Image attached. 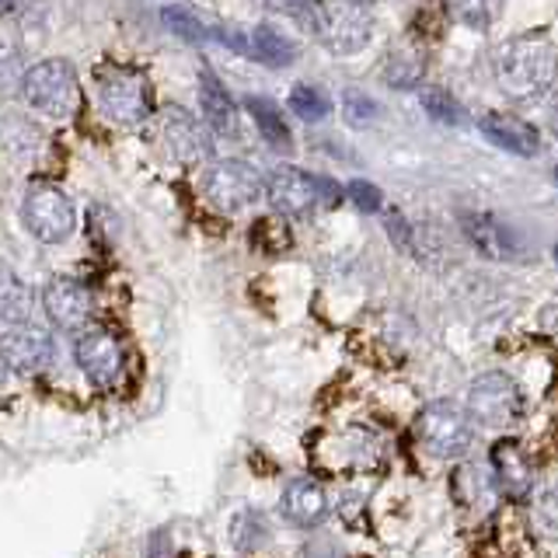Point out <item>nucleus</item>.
<instances>
[{
    "mask_svg": "<svg viewBox=\"0 0 558 558\" xmlns=\"http://www.w3.org/2000/svg\"><path fill=\"white\" fill-rule=\"evenodd\" d=\"M558 81V49L545 35H513L496 49V84L510 101H541Z\"/></svg>",
    "mask_w": 558,
    "mask_h": 558,
    "instance_id": "1",
    "label": "nucleus"
},
{
    "mask_svg": "<svg viewBox=\"0 0 558 558\" xmlns=\"http://www.w3.org/2000/svg\"><path fill=\"white\" fill-rule=\"evenodd\" d=\"M314 43L331 57H360L374 43V14L360 0H314L301 14Z\"/></svg>",
    "mask_w": 558,
    "mask_h": 558,
    "instance_id": "2",
    "label": "nucleus"
},
{
    "mask_svg": "<svg viewBox=\"0 0 558 558\" xmlns=\"http://www.w3.org/2000/svg\"><path fill=\"white\" fill-rule=\"evenodd\" d=\"M342 196L345 189L331 182L328 174H314L296 165H279L266 179V203L283 220H307L311 214H322V209H336Z\"/></svg>",
    "mask_w": 558,
    "mask_h": 558,
    "instance_id": "3",
    "label": "nucleus"
},
{
    "mask_svg": "<svg viewBox=\"0 0 558 558\" xmlns=\"http://www.w3.org/2000/svg\"><path fill=\"white\" fill-rule=\"evenodd\" d=\"M415 436L426 453L440 461H461L475 447V418L450 398L426 401L415 415Z\"/></svg>",
    "mask_w": 558,
    "mask_h": 558,
    "instance_id": "4",
    "label": "nucleus"
},
{
    "mask_svg": "<svg viewBox=\"0 0 558 558\" xmlns=\"http://www.w3.org/2000/svg\"><path fill=\"white\" fill-rule=\"evenodd\" d=\"M101 116L122 130H140L154 116V87L136 66H105L98 74Z\"/></svg>",
    "mask_w": 558,
    "mask_h": 558,
    "instance_id": "5",
    "label": "nucleus"
},
{
    "mask_svg": "<svg viewBox=\"0 0 558 558\" xmlns=\"http://www.w3.org/2000/svg\"><path fill=\"white\" fill-rule=\"evenodd\" d=\"M203 196L220 214H241L266 196V174L241 157H220L203 171Z\"/></svg>",
    "mask_w": 558,
    "mask_h": 558,
    "instance_id": "6",
    "label": "nucleus"
},
{
    "mask_svg": "<svg viewBox=\"0 0 558 558\" xmlns=\"http://www.w3.org/2000/svg\"><path fill=\"white\" fill-rule=\"evenodd\" d=\"M22 95L28 98L32 109H39L52 119H70L81 109V81L77 70L66 60H39L28 66Z\"/></svg>",
    "mask_w": 558,
    "mask_h": 558,
    "instance_id": "7",
    "label": "nucleus"
},
{
    "mask_svg": "<svg viewBox=\"0 0 558 558\" xmlns=\"http://www.w3.org/2000/svg\"><path fill=\"white\" fill-rule=\"evenodd\" d=\"M468 415L485 429H510L523 412L520 384L506 371H485L468 384Z\"/></svg>",
    "mask_w": 558,
    "mask_h": 558,
    "instance_id": "8",
    "label": "nucleus"
},
{
    "mask_svg": "<svg viewBox=\"0 0 558 558\" xmlns=\"http://www.w3.org/2000/svg\"><path fill=\"white\" fill-rule=\"evenodd\" d=\"M22 217L25 227L39 238L43 244H60L74 234L77 227V209L70 203V196L52 182H35L25 192V203H22Z\"/></svg>",
    "mask_w": 558,
    "mask_h": 558,
    "instance_id": "9",
    "label": "nucleus"
},
{
    "mask_svg": "<svg viewBox=\"0 0 558 558\" xmlns=\"http://www.w3.org/2000/svg\"><path fill=\"white\" fill-rule=\"evenodd\" d=\"M74 360L81 366V374L95 384V388H112L122 377V366H126V349L122 342L105 328H87L81 331V339L74 345Z\"/></svg>",
    "mask_w": 558,
    "mask_h": 558,
    "instance_id": "10",
    "label": "nucleus"
},
{
    "mask_svg": "<svg viewBox=\"0 0 558 558\" xmlns=\"http://www.w3.org/2000/svg\"><path fill=\"white\" fill-rule=\"evenodd\" d=\"M161 140L165 150L185 168L203 165L214 157V133H209V126L196 116H189L185 109H174V105L161 116Z\"/></svg>",
    "mask_w": 558,
    "mask_h": 558,
    "instance_id": "11",
    "label": "nucleus"
},
{
    "mask_svg": "<svg viewBox=\"0 0 558 558\" xmlns=\"http://www.w3.org/2000/svg\"><path fill=\"white\" fill-rule=\"evenodd\" d=\"M43 311L60 331H84L95 318V296L77 279L57 276L43 287Z\"/></svg>",
    "mask_w": 558,
    "mask_h": 558,
    "instance_id": "12",
    "label": "nucleus"
},
{
    "mask_svg": "<svg viewBox=\"0 0 558 558\" xmlns=\"http://www.w3.org/2000/svg\"><path fill=\"white\" fill-rule=\"evenodd\" d=\"M461 238L488 262H517L520 258V238L513 234V227H506L496 214H478V209H468L458 217Z\"/></svg>",
    "mask_w": 558,
    "mask_h": 558,
    "instance_id": "13",
    "label": "nucleus"
},
{
    "mask_svg": "<svg viewBox=\"0 0 558 558\" xmlns=\"http://www.w3.org/2000/svg\"><path fill=\"white\" fill-rule=\"evenodd\" d=\"M0 353L8 356L14 374H39L57 356V342L46 328L32 322H11V328L0 336Z\"/></svg>",
    "mask_w": 558,
    "mask_h": 558,
    "instance_id": "14",
    "label": "nucleus"
},
{
    "mask_svg": "<svg viewBox=\"0 0 558 558\" xmlns=\"http://www.w3.org/2000/svg\"><path fill=\"white\" fill-rule=\"evenodd\" d=\"M279 513L296 531H314L328 520L331 506L322 482H314L311 475H296L283 485V496H279Z\"/></svg>",
    "mask_w": 558,
    "mask_h": 558,
    "instance_id": "15",
    "label": "nucleus"
},
{
    "mask_svg": "<svg viewBox=\"0 0 558 558\" xmlns=\"http://www.w3.org/2000/svg\"><path fill=\"white\" fill-rule=\"evenodd\" d=\"M478 133L493 147H499L502 154H513V157H537V150H541L537 126H531V122L523 116H517V112H502V109L482 112L478 116Z\"/></svg>",
    "mask_w": 558,
    "mask_h": 558,
    "instance_id": "16",
    "label": "nucleus"
},
{
    "mask_svg": "<svg viewBox=\"0 0 558 558\" xmlns=\"http://www.w3.org/2000/svg\"><path fill=\"white\" fill-rule=\"evenodd\" d=\"M199 109L203 122L217 140H234L238 136V101L227 92V84L217 77V70L209 63H199Z\"/></svg>",
    "mask_w": 558,
    "mask_h": 558,
    "instance_id": "17",
    "label": "nucleus"
},
{
    "mask_svg": "<svg viewBox=\"0 0 558 558\" xmlns=\"http://www.w3.org/2000/svg\"><path fill=\"white\" fill-rule=\"evenodd\" d=\"M488 471H493V485L506 499H523L534 493V468L527 450L517 440H499L488 453Z\"/></svg>",
    "mask_w": 558,
    "mask_h": 558,
    "instance_id": "18",
    "label": "nucleus"
},
{
    "mask_svg": "<svg viewBox=\"0 0 558 558\" xmlns=\"http://www.w3.org/2000/svg\"><path fill=\"white\" fill-rule=\"evenodd\" d=\"M248 52L269 70H287L301 60V43L293 39L287 28H279L272 22H262L248 35Z\"/></svg>",
    "mask_w": 558,
    "mask_h": 558,
    "instance_id": "19",
    "label": "nucleus"
},
{
    "mask_svg": "<svg viewBox=\"0 0 558 558\" xmlns=\"http://www.w3.org/2000/svg\"><path fill=\"white\" fill-rule=\"evenodd\" d=\"M244 109H248L255 130L262 136V144H266L269 150H276V154H283V157L293 154V130L287 126V116H283V109H279L272 98L252 95L248 101H244Z\"/></svg>",
    "mask_w": 558,
    "mask_h": 558,
    "instance_id": "20",
    "label": "nucleus"
},
{
    "mask_svg": "<svg viewBox=\"0 0 558 558\" xmlns=\"http://www.w3.org/2000/svg\"><path fill=\"white\" fill-rule=\"evenodd\" d=\"M380 77L395 92H415L426 77V52L423 46H395L384 60Z\"/></svg>",
    "mask_w": 558,
    "mask_h": 558,
    "instance_id": "21",
    "label": "nucleus"
},
{
    "mask_svg": "<svg viewBox=\"0 0 558 558\" xmlns=\"http://www.w3.org/2000/svg\"><path fill=\"white\" fill-rule=\"evenodd\" d=\"M418 101H423V112L436 122V126L447 130H461L468 122V112L458 95H450L447 87H423L418 92Z\"/></svg>",
    "mask_w": 558,
    "mask_h": 558,
    "instance_id": "22",
    "label": "nucleus"
},
{
    "mask_svg": "<svg viewBox=\"0 0 558 558\" xmlns=\"http://www.w3.org/2000/svg\"><path fill=\"white\" fill-rule=\"evenodd\" d=\"M447 14L468 32H488L502 14V0H447Z\"/></svg>",
    "mask_w": 558,
    "mask_h": 558,
    "instance_id": "23",
    "label": "nucleus"
},
{
    "mask_svg": "<svg viewBox=\"0 0 558 558\" xmlns=\"http://www.w3.org/2000/svg\"><path fill=\"white\" fill-rule=\"evenodd\" d=\"M28 314H32V287L8 266H0V318L28 322Z\"/></svg>",
    "mask_w": 558,
    "mask_h": 558,
    "instance_id": "24",
    "label": "nucleus"
},
{
    "mask_svg": "<svg viewBox=\"0 0 558 558\" xmlns=\"http://www.w3.org/2000/svg\"><path fill=\"white\" fill-rule=\"evenodd\" d=\"M287 105H290V112L296 119L307 122V126H318V122H325L331 116V98L318 84H293Z\"/></svg>",
    "mask_w": 558,
    "mask_h": 558,
    "instance_id": "25",
    "label": "nucleus"
},
{
    "mask_svg": "<svg viewBox=\"0 0 558 558\" xmlns=\"http://www.w3.org/2000/svg\"><path fill=\"white\" fill-rule=\"evenodd\" d=\"M231 541L238 551H258L269 541V523L258 510H241L231 520Z\"/></svg>",
    "mask_w": 558,
    "mask_h": 558,
    "instance_id": "26",
    "label": "nucleus"
},
{
    "mask_svg": "<svg viewBox=\"0 0 558 558\" xmlns=\"http://www.w3.org/2000/svg\"><path fill=\"white\" fill-rule=\"evenodd\" d=\"M342 116H345L349 126L366 130V126H374V122H380L384 109H380V101L371 92L349 87V92H342Z\"/></svg>",
    "mask_w": 558,
    "mask_h": 558,
    "instance_id": "27",
    "label": "nucleus"
},
{
    "mask_svg": "<svg viewBox=\"0 0 558 558\" xmlns=\"http://www.w3.org/2000/svg\"><path fill=\"white\" fill-rule=\"evenodd\" d=\"M534 523L548 537H558V475L548 478L534 496Z\"/></svg>",
    "mask_w": 558,
    "mask_h": 558,
    "instance_id": "28",
    "label": "nucleus"
},
{
    "mask_svg": "<svg viewBox=\"0 0 558 558\" xmlns=\"http://www.w3.org/2000/svg\"><path fill=\"white\" fill-rule=\"evenodd\" d=\"M25 74L28 70L22 66V57L0 43V95H14V92H22L25 87Z\"/></svg>",
    "mask_w": 558,
    "mask_h": 558,
    "instance_id": "29",
    "label": "nucleus"
},
{
    "mask_svg": "<svg viewBox=\"0 0 558 558\" xmlns=\"http://www.w3.org/2000/svg\"><path fill=\"white\" fill-rule=\"evenodd\" d=\"M345 199L353 203L360 214H380L384 209V192H380V185L377 182H366V179H353L345 185Z\"/></svg>",
    "mask_w": 558,
    "mask_h": 558,
    "instance_id": "30",
    "label": "nucleus"
},
{
    "mask_svg": "<svg viewBox=\"0 0 558 558\" xmlns=\"http://www.w3.org/2000/svg\"><path fill=\"white\" fill-rule=\"evenodd\" d=\"M384 231H388L391 244L401 252H415V231L405 214H398V209H391L388 217H384Z\"/></svg>",
    "mask_w": 558,
    "mask_h": 558,
    "instance_id": "31",
    "label": "nucleus"
},
{
    "mask_svg": "<svg viewBox=\"0 0 558 558\" xmlns=\"http://www.w3.org/2000/svg\"><path fill=\"white\" fill-rule=\"evenodd\" d=\"M301 558H339V555H336V545H331V541H311Z\"/></svg>",
    "mask_w": 558,
    "mask_h": 558,
    "instance_id": "32",
    "label": "nucleus"
},
{
    "mask_svg": "<svg viewBox=\"0 0 558 558\" xmlns=\"http://www.w3.org/2000/svg\"><path fill=\"white\" fill-rule=\"evenodd\" d=\"M266 4L272 8V11H283V14H301L307 4H314V0H266Z\"/></svg>",
    "mask_w": 558,
    "mask_h": 558,
    "instance_id": "33",
    "label": "nucleus"
},
{
    "mask_svg": "<svg viewBox=\"0 0 558 558\" xmlns=\"http://www.w3.org/2000/svg\"><path fill=\"white\" fill-rule=\"evenodd\" d=\"M548 133L558 140V87H555V95L548 101Z\"/></svg>",
    "mask_w": 558,
    "mask_h": 558,
    "instance_id": "34",
    "label": "nucleus"
},
{
    "mask_svg": "<svg viewBox=\"0 0 558 558\" xmlns=\"http://www.w3.org/2000/svg\"><path fill=\"white\" fill-rule=\"evenodd\" d=\"M8 377H11V363H8V356L0 353V391L8 388Z\"/></svg>",
    "mask_w": 558,
    "mask_h": 558,
    "instance_id": "35",
    "label": "nucleus"
},
{
    "mask_svg": "<svg viewBox=\"0 0 558 558\" xmlns=\"http://www.w3.org/2000/svg\"><path fill=\"white\" fill-rule=\"evenodd\" d=\"M14 4H17V0H0V14H8V11H11Z\"/></svg>",
    "mask_w": 558,
    "mask_h": 558,
    "instance_id": "36",
    "label": "nucleus"
},
{
    "mask_svg": "<svg viewBox=\"0 0 558 558\" xmlns=\"http://www.w3.org/2000/svg\"><path fill=\"white\" fill-rule=\"evenodd\" d=\"M551 262H555V269H558V241H555V252H551Z\"/></svg>",
    "mask_w": 558,
    "mask_h": 558,
    "instance_id": "37",
    "label": "nucleus"
},
{
    "mask_svg": "<svg viewBox=\"0 0 558 558\" xmlns=\"http://www.w3.org/2000/svg\"><path fill=\"white\" fill-rule=\"evenodd\" d=\"M551 182H555V185H558V165H555V168H551Z\"/></svg>",
    "mask_w": 558,
    "mask_h": 558,
    "instance_id": "38",
    "label": "nucleus"
},
{
    "mask_svg": "<svg viewBox=\"0 0 558 558\" xmlns=\"http://www.w3.org/2000/svg\"><path fill=\"white\" fill-rule=\"evenodd\" d=\"M360 4H366V8H371V4H380V0H360Z\"/></svg>",
    "mask_w": 558,
    "mask_h": 558,
    "instance_id": "39",
    "label": "nucleus"
}]
</instances>
